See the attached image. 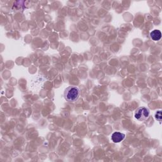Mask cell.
I'll list each match as a JSON object with an SVG mask.
<instances>
[{
  "mask_svg": "<svg viewBox=\"0 0 162 162\" xmlns=\"http://www.w3.org/2000/svg\"><path fill=\"white\" fill-rule=\"evenodd\" d=\"M80 94V89L77 86H70L67 88L64 92V97L69 102L77 101Z\"/></svg>",
  "mask_w": 162,
  "mask_h": 162,
  "instance_id": "cell-1",
  "label": "cell"
},
{
  "mask_svg": "<svg viewBox=\"0 0 162 162\" xmlns=\"http://www.w3.org/2000/svg\"><path fill=\"white\" fill-rule=\"evenodd\" d=\"M150 116V110L146 107H139L138 108L134 113V117L139 120L143 121L146 120Z\"/></svg>",
  "mask_w": 162,
  "mask_h": 162,
  "instance_id": "cell-2",
  "label": "cell"
},
{
  "mask_svg": "<svg viewBox=\"0 0 162 162\" xmlns=\"http://www.w3.org/2000/svg\"><path fill=\"white\" fill-rule=\"evenodd\" d=\"M126 138V135L120 132H115L112 135V140L115 143H118Z\"/></svg>",
  "mask_w": 162,
  "mask_h": 162,
  "instance_id": "cell-3",
  "label": "cell"
},
{
  "mask_svg": "<svg viewBox=\"0 0 162 162\" xmlns=\"http://www.w3.org/2000/svg\"><path fill=\"white\" fill-rule=\"evenodd\" d=\"M150 37L155 41H157L161 39V33L159 30H154L150 33Z\"/></svg>",
  "mask_w": 162,
  "mask_h": 162,
  "instance_id": "cell-4",
  "label": "cell"
},
{
  "mask_svg": "<svg viewBox=\"0 0 162 162\" xmlns=\"http://www.w3.org/2000/svg\"><path fill=\"white\" fill-rule=\"evenodd\" d=\"M155 117L156 118V120H157L158 121L160 122V123H161V110L157 111L155 114Z\"/></svg>",
  "mask_w": 162,
  "mask_h": 162,
  "instance_id": "cell-5",
  "label": "cell"
}]
</instances>
